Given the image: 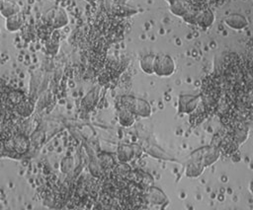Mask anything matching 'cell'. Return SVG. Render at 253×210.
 I'll list each match as a JSON object with an SVG mask.
<instances>
[{
    "label": "cell",
    "mask_w": 253,
    "mask_h": 210,
    "mask_svg": "<svg viewBox=\"0 0 253 210\" xmlns=\"http://www.w3.org/2000/svg\"><path fill=\"white\" fill-rule=\"evenodd\" d=\"M122 106L130 110L134 115L146 118L152 113L151 105L143 99H137L130 96H124L121 99Z\"/></svg>",
    "instance_id": "obj_1"
},
{
    "label": "cell",
    "mask_w": 253,
    "mask_h": 210,
    "mask_svg": "<svg viewBox=\"0 0 253 210\" xmlns=\"http://www.w3.org/2000/svg\"><path fill=\"white\" fill-rule=\"evenodd\" d=\"M42 21L50 29L57 30L65 27L68 24L69 19L62 8L53 7L43 14Z\"/></svg>",
    "instance_id": "obj_2"
},
{
    "label": "cell",
    "mask_w": 253,
    "mask_h": 210,
    "mask_svg": "<svg viewBox=\"0 0 253 210\" xmlns=\"http://www.w3.org/2000/svg\"><path fill=\"white\" fill-rule=\"evenodd\" d=\"M176 64L172 56L168 54H155L153 63V72L158 77H169L173 75Z\"/></svg>",
    "instance_id": "obj_3"
},
{
    "label": "cell",
    "mask_w": 253,
    "mask_h": 210,
    "mask_svg": "<svg viewBox=\"0 0 253 210\" xmlns=\"http://www.w3.org/2000/svg\"><path fill=\"white\" fill-rule=\"evenodd\" d=\"M201 95H181L178 100V110L180 113H193L200 103Z\"/></svg>",
    "instance_id": "obj_4"
},
{
    "label": "cell",
    "mask_w": 253,
    "mask_h": 210,
    "mask_svg": "<svg viewBox=\"0 0 253 210\" xmlns=\"http://www.w3.org/2000/svg\"><path fill=\"white\" fill-rule=\"evenodd\" d=\"M5 147L17 154H23L29 148V141L24 135H16L6 139Z\"/></svg>",
    "instance_id": "obj_5"
},
{
    "label": "cell",
    "mask_w": 253,
    "mask_h": 210,
    "mask_svg": "<svg viewBox=\"0 0 253 210\" xmlns=\"http://www.w3.org/2000/svg\"><path fill=\"white\" fill-rule=\"evenodd\" d=\"M214 22V14L210 8L199 9L196 17V25L200 28L206 30L212 26Z\"/></svg>",
    "instance_id": "obj_6"
},
{
    "label": "cell",
    "mask_w": 253,
    "mask_h": 210,
    "mask_svg": "<svg viewBox=\"0 0 253 210\" xmlns=\"http://www.w3.org/2000/svg\"><path fill=\"white\" fill-rule=\"evenodd\" d=\"M192 158H193V160L190 161L187 165L186 175L189 176V177H197L204 172V169L206 167L202 162L201 154L197 155V153L195 152L192 155Z\"/></svg>",
    "instance_id": "obj_7"
},
{
    "label": "cell",
    "mask_w": 253,
    "mask_h": 210,
    "mask_svg": "<svg viewBox=\"0 0 253 210\" xmlns=\"http://www.w3.org/2000/svg\"><path fill=\"white\" fill-rule=\"evenodd\" d=\"M224 23L227 27H229L232 30L240 31L245 29L248 26V20L245 16L241 14H230L224 19Z\"/></svg>",
    "instance_id": "obj_8"
},
{
    "label": "cell",
    "mask_w": 253,
    "mask_h": 210,
    "mask_svg": "<svg viewBox=\"0 0 253 210\" xmlns=\"http://www.w3.org/2000/svg\"><path fill=\"white\" fill-rule=\"evenodd\" d=\"M15 112L22 117H28L30 116L35 109V104L34 102L29 98H24L15 107Z\"/></svg>",
    "instance_id": "obj_9"
},
{
    "label": "cell",
    "mask_w": 253,
    "mask_h": 210,
    "mask_svg": "<svg viewBox=\"0 0 253 210\" xmlns=\"http://www.w3.org/2000/svg\"><path fill=\"white\" fill-rule=\"evenodd\" d=\"M20 13V6L12 0H0V15L5 19Z\"/></svg>",
    "instance_id": "obj_10"
},
{
    "label": "cell",
    "mask_w": 253,
    "mask_h": 210,
    "mask_svg": "<svg viewBox=\"0 0 253 210\" xmlns=\"http://www.w3.org/2000/svg\"><path fill=\"white\" fill-rule=\"evenodd\" d=\"M136 154L137 153L134 147H131V146L123 145V146H120L118 149V158L122 164H126L127 162L132 160L133 157H137L138 155Z\"/></svg>",
    "instance_id": "obj_11"
},
{
    "label": "cell",
    "mask_w": 253,
    "mask_h": 210,
    "mask_svg": "<svg viewBox=\"0 0 253 210\" xmlns=\"http://www.w3.org/2000/svg\"><path fill=\"white\" fill-rule=\"evenodd\" d=\"M146 200L153 204H162L163 202H168L167 197L157 187H150L146 191Z\"/></svg>",
    "instance_id": "obj_12"
},
{
    "label": "cell",
    "mask_w": 253,
    "mask_h": 210,
    "mask_svg": "<svg viewBox=\"0 0 253 210\" xmlns=\"http://www.w3.org/2000/svg\"><path fill=\"white\" fill-rule=\"evenodd\" d=\"M23 18L20 13H17L15 15H12L8 18H6L5 21V28L8 32L14 33L19 31L23 27Z\"/></svg>",
    "instance_id": "obj_13"
},
{
    "label": "cell",
    "mask_w": 253,
    "mask_h": 210,
    "mask_svg": "<svg viewBox=\"0 0 253 210\" xmlns=\"http://www.w3.org/2000/svg\"><path fill=\"white\" fill-rule=\"evenodd\" d=\"M189 7H190V5L188 4V2L186 0H178V1H175L171 4H169L170 12L174 16L180 17V18H182L186 14Z\"/></svg>",
    "instance_id": "obj_14"
},
{
    "label": "cell",
    "mask_w": 253,
    "mask_h": 210,
    "mask_svg": "<svg viewBox=\"0 0 253 210\" xmlns=\"http://www.w3.org/2000/svg\"><path fill=\"white\" fill-rule=\"evenodd\" d=\"M118 118H119L120 124L125 127L131 126L135 121V115L130 110H128L127 108L123 107V106L119 110Z\"/></svg>",
    "instance_id": "obj_15"
},
{
    "label": "cell",
    "mask_w": 253,
    "mask_h": 210,
    "mask_svg": "<svg viewBox=\"0 0 253 210\" xmlns=\"http://www.w3.org/2000/svg\"><path fill=\"white\" fill-rule=\"evenodd\" d=\"M154 58L155 54L149 53L144 56H142L139 60V67L147 75H152L154 74L153 72V63H154Z\"/></svg>",
    "instance_id": "obj_16"
},
{
    "label": "cell",
    "mask_w": 253,
    "mask_h": 210,
    "mask_svg": "<svg viewBox=\"0 0 253 210\" xmlns=\"http://www.w3.org/2000/svg\"><path fill=\"white\" fill-rule=\"evenodd\" d=\"M238 124L239 125H234L233 131L231 133V137L236 142V144L239 146L246 141V139L248 137V131L245 126H241L240 123H238Z\"/></svg>",
    "instance_id": "obj_17"
},
{
    "label": "cell",
    "mask_w": 253,
    "mask_h": 210,
    "mask_svg": "<svg viewBox=\"0 0 253 210\" xmlns=\"http://www.w3.org/2000/svg\"><path fill=\"white\" fill-rule=\"evenodd\" d=\"M188 4L196 9H203L207 8V4L209 3L210 0H186Z\"/></svg>",
    "instance_id": "obj_18"
},
{
    "label": "cell",
    "mask_w": 253,
    "mask_h": 210,
    "mask_svg": "<svg viewBox=\"0 0 253 210\" xmlns=\"http://www.w3.org/2000/svg\"><path fill=\"white\" fill-rule=\"evenodd\" d=\"M58 41L57 40H54V39H49L47 42H46V50L48 53L50 54H55L58 50Z\"/></svg>",
    "instance_id": "obj_19"
},
{
    "label": "cell",
    "mask_w": 253,
    "mask_h": 210,
    "mask_svg": "<svg viewBox=\"0 0 253 210\" xmlns=\"http://www.w3.org/2000/svg\"><path fill=\"white\" fill-rule=\"evenodd\" d=\"M249 190H250V192L252 193V195H253V179L250 181V183H249Z\"/></svg>",
    "instance_id": "obj_20"
},
{
    "label": "cell",
    "mask_w": 253,
    "mask_h": 210,
    "mask_svg": "<svg viewBox=\"0 0 253 210\" xmlns=\"http://www.w3.org/2000/svg\"><path fill=\"white\" fill-rule=\"evenodd\" d=\"M167 2H168V4H171V3H173V2H175V1H178V0H166Z\"/></svg>",
    "instance_id": "obj_21"
},
{
    "label": "cell",
    "mask_w": 253,
    "mask_h": 210,
    "mask_svg": "<svg viewBox=\"0 0 253 210\" xmlns=\"http://www.w3.org/2000/svg\"><path fill=\"white\" fill-rule=\"evenodd\" d=\"M85 1H87V2H90V3H92V2H95V1H97V0H85Z\"/></svg>",
    "instance_id": "obj_22"
}]
</instances>
